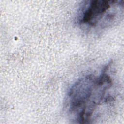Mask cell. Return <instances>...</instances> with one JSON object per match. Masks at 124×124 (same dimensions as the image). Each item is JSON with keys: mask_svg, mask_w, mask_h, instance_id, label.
<instances>
[{"mask_svg": "<svg viewBox=\"0 0 124 124\" xmlns=\"http://www.w3.org/2000/svg\"><path fill=\"white\" fill-rule=\"evenodd\" d=\"M96 79L97 78L94 76L87 75L78 79L72 86L68 94V104L71 111H80L86 106L91 98Z\"/></svg>", "mask_w": 124, "mask_h": 124, "instance_id": "obj_1", "label": "cell"}, {"mask_svg": "<svg viewBox=\"0 0 124 124\" xmlns=\"http://www.w3.org/2000/svg\"><path fill=\"white\" fill-rule=\"evenodd\" d=\"M117 0H92L85 2L80 23L90 27L95 26L107 11Z\"/></svg>", "mask_w": 124, "mask_h": 124, "instance_id": "obj_2", "label": "cell"}]
</instances>
